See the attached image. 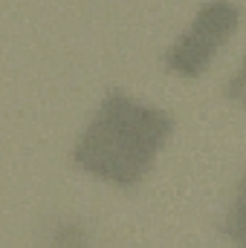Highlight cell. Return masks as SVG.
Returning <instances> with one entry per match:
<instances>
[{
  "mask_svg": "<svg viewBox=\"0 0 246 248\" xmlns=\"http://www.w3.org/2000/svg\"><path fill=\"white\" fill-rule=\"evenodd\" d=\"M174 136V119L124 90H107L90 124L75 139L70 162L75 170L133 190L154 170Z\"/></svg>",
  "mask_w": 246,
  "mask_h": 248,
  "instance_id": "cell-1",
  "label": "cell"
},
{
  "mask_svg": "<svg viewBox=\"0 0 246 248\" xmlns=\"http://www.w3.org/2000/svg\"><path fill=\"white\" fill-rule=\"evenodd\" d=\"M241 23V6L232 0H209L197 9L194 20L183 35L168 46L165 69L183 78H200L209 63L214 61L217 49L235 35Z\"/></svg>",
  "mask_w": 246,
  "mask_h": 248,
  "instance_id": "cell-2",
  "label": "cell"
},
{
  "mask_svg": "<svg viewBox=\"0 0 246 248\" xmlns=\"http://www.w3.org/2000/svg\"><path fill=\"white\" fill-rule=\"evenodd\" d=\"M87 240H90V234L78 219H58L50 228L44 248H87Z\"/></svg>",
  "mask_w": 246,
  "mask_h": 248,
  "instance_id": "cell-3",
  "label": "cell"
}]
</instances>
